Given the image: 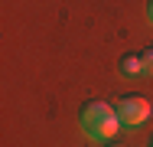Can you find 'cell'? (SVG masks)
Segmentation results:
<instances>
[{
  "label": "cell",
  "mask_w": 153,
  "mask_h": 147,
  "mask_svg": "<svg viewBox=\"0 0 153 147\" xmlns=\"http://www.w3.org/2000/svg\"><path fill=\"white\" fill-rule=\"evenodd\" d=\"M78 121H82L85 137H91V141H111V137L117 134V128H121V118L114 111V105H108V101H101V98L85 101Z\"/></svg>",
  "instance_id": "1"
},
{
  "label": "cell",
  "mask_w": 153,
  "mask_h": 147,
  "mask_svg": "<svg viewBox=\"0 0 153 147\" xmlns=\"http://www.w3.org/2000/svg\"><path fill=\"white\" fill-rule=\"evenodd\" d=\"M114 111H117V118H121V124L140 128V124L153 115V105L147 101V98H140V95H124L121 101L114 105Z\"/></svg>",
  "instance_id": "2"
},
{
  "label": "cell",
  "mask_w": 153,
  "mask_h": 147,
  "mask_svg": "<svg viewBox=\"0 0 153 147\" xmlns=\"http://www.w3.org/2000/svg\"><path fill=\"white\" fill-rule=\"evenodd\" d=\"M140 59H143V75H153V46H150V49H143Z\"/></svg>",
  "instance_id": "4"
},
{
  "label": "cell",
  "mask_w": 153,
  "mask_h": 147,
  "mask_svg": "<svg viewBox=\"0 0 153 147\" xmlns=\"http://www.w3.org/2000/svg\"><path fill=\"white\" fill-rule=\"evenodd\" d=\"M117 72L127 75V79L143 75V59H140V52H124V56L117 59Z\"/></svg>",
  "instance_id": "3"
},
{
  "label": "cell",
  "mask_w": 153,
  "mask_h": 147,
  "mask_svg": "<svg viewBox=\"0 0 153 147\" xmlns=\"http://www.w3.org/2000/svg\"><path fill=\"white\" fill-rule=\"evenodd\" d=\"M150 147H153V141H150Z\"/></svg>",
  "instance_id": "6"
},
{
  "label": "cell",
  "mask_w": 153,
  "mask_h": 147,
  "mask_svg": "<svg viewBox=\"0 0 153 147\" xmlns=\"http://www.w3.org/2000/svg\"><path fill=\"white\" fill-rule=\"evenodd\" d=\"M147 16L153 20V0H147Z\"/></svg>",
  "instance_id": "5"
}]
</instances>
